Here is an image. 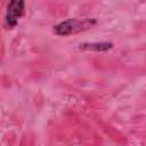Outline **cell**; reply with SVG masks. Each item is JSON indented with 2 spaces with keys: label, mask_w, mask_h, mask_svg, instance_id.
Returning <instances> with one entry per match:
<instances>
[{
  "label": "cell",
  "mask_w": 146,
  "mask_h": 146,
  "mask_svg": "<svg viewBox=\"0 0 146 146\" xmlns=\"http://www.w3.org/2000/svg\"><path fill=\"white\" fill-rule=\"evenodd\" d=\"M112 48V43L108 42H94V43H83L81 44V49L95 50V51H105Z\"/></svg>",
  "instance_id": "3957f363"
},
{
  "label": "cell",
  "mask_w": 146,
  "mask_h": 146,
  "mask_svg": "<svg viewBox=\"0 0 146 146\" xmlns=\"http://www.w3.org/2000/svg\"><path fill=\"white\" fill-rule=\"evenodd\" d=\"M24 14V1H10L7 6V11H6V16H5V21H6V25L8 27H14L18 19L23 16Z\"/></svg>",
  "instance_id": "7a4b0ae2"
},
{
  "label": "cell",
  "mask_w": 146,
  "mask_h": 146,
  "mask_svg": "<svg viewBox=\"0 0 146 146\" xmlns=\"http://www.w3.org/2000/svg\"><path fill=\"white\" fill-rule=\"evenodd\" d=\"M95 23L96 21H91V19H83V21L67 19L57 24L54 27V32L58 35H70V34H74V33H79L81 31L88 30Z\"/></svg>",
  "instance_id": "6da1fadb"
}]
</instances>
